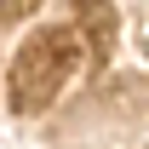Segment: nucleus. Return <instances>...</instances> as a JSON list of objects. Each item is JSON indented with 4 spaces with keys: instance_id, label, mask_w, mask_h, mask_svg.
Instances as JSON below:
<instances>
[{
    "instance_id": "1",
    "label": "nucleus",
    "mask_w": 149,
    "mask_h": 149,
    "mask_svg": "<svg viewBox=\"0 0 149 149\" xmlns=\"http://www.w3.org/2000/svg\"><path fill=\"white\" fill-rule=\"evenodd\" d=\"M69 69H74V40L63 35V29L35 35V40L17 52V63H12V109L40 115V109L57 97V86L69 80Z\"/></svg>"
},
{
    "instance_id": "2",
    "label": "nucleus",
    "mask_w": 149,
    "mask_h": 149,
    "mask_svg": "<svg viewBox=\"0 0 149 149\" xmlns=\"http://www.w3.org/2000/svg\"><path fill=\"white\" fill-rule=\"evenodd\" d=\"M6 6H12V0H0V12H6Z\"/></svg>"
}]
</instances>
